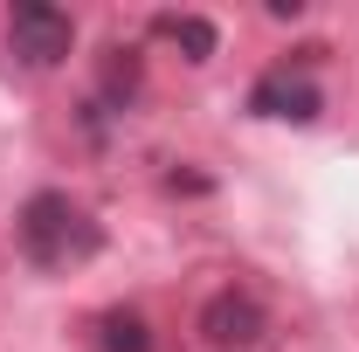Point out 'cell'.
I'll return each mask as SVG.
<instances>
[{
	"label": "cell",
	"instance_id": "52a82bcc",
	"mask_svg": "<svg viewBox=\"0 0 359 352\" xmlns=\"http://www.w3.org/2000/svg\"><path fill=\"white\" fill-rule=\"evenodd\" d=\"M104 90H111V97H132V90H138V55H132V48H111V62H104Z\"/></svg>",
	"mask_w": 359,
	"mask_h": 352
},
{
	"label": "cell",
	"instance_id": "6da1fadb",
	"mask_svg": "<svg viewBox=\"0 0 359 352\" xmlns=\"http://www.w3.org/2000/svg\"><path fill=\"white\" fill-rule=\"evenodd\" d=\"M14 242H21V256L35 269H76L104 249V228L69 194H28L21 215H14Z\"/></svg>",
	"mask_w": 359,
	"mask_h": 352
},
{
	"label": "cell",
	"instance_id": "8992f818",
	"mask_svg": "<svg viewBox=\"0 0 359 352\" xmlns=\"http://www.w3.org/2000/svg\"><path fill=\"white\" fill-rule=\"evenodd\" d=\"M97 346L104 352H159L152 346V325H145L138 311H104V318H97Z\"/></svg>",
	"mask_w": 359,
	"mask_h": 352
},
{
	"label": "cell",
	"instance_id": "7a4b0ae2",
	"mask_svg": "<svg viewBox=\"0 0 359 352\" xmlns=\"http://www.w3.org/2000/svg\"><path fill=\"white\" fill-rule=\"evenodd\" d=\"M201 339H208V352H263L269 346V311L249 290H215L201 304Z\"/></svg>",
	"mask_w": 359,
	"mask_h": 352
},
{
	"label": "cell",
	"instance_id": "5b68a950",
	"mask_svg": "<svg viewBox=\"0 0 359 352\" xmlns=\"http://www.w3.org/2000/svg\"><path fill=\"white\" fill-rule=\"evenodd\" d=\"M152 35H159V42H173L187 62H208L215 42H222V35H215V21H201V14H159V21H152Z\"/></svg>",
	"mask_w": 359,
	"mask_h": 352
},
{
	"label": "cell",
	"instance_id": "277c9868",
	"mask_svg": "<svg viewBox=\"0 0 359 352\" xmlns=\"http://www.w3.org/2000/svg\"><path fill=\"white\" fill-rule=\"evenodd\" d=\"M249 111H256V118H290V125H304V118H318V111H325V97H318V83L304 76V69L276 62V69H263V76H256Z\"/></svg>",
	"mask_w": 359,
	"mask_h": 352
},
{
	"label": "cell",
	"instance_id": "3957f363",
	"mask_svg": "<svg viewBox=\"0 0 359 352\" xmlns=\"http://www.w3.org/2000/svg\"><path fill=\"white\" fill-rule=\"evenodd\" d=\"M7 42L21 62H35V69H55L69 48H76V21L62 14V7H48V0H21L14 14H7Z\"/></svg>",
	"mask_w": 359,
	"mask_h": 352
}]
</instances>
